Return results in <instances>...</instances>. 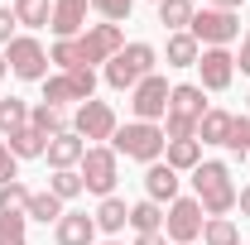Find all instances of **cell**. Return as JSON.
Wrapping results in <instances>:
<instances>
[{
	"mask_svg": "<svg viewBox=\"0 0 250 245\" xmlns=\"http://www.w3.org/2000/svg\"><path fill=\"white\" fill-rule=\"evenodd\" d=\"M82 154H87V140H82L77 130H62V135H53V140L43 144V159L53 163V173H58V168H77Z\"/></svg>",
	"mask_w": 250,
	"mask_h": 245,
	"instance_id": "14",
	"label": "cell"
},
{
	"mask_svg": "<svg viewBox=\"0 0 250 245\" xmlns=\"http://www.w3.org/2000/svg\"><path fill=\"white\" fill-rule=\"evenodd\" d=\"M207 116V101H202V87H173L168 92V111H164V140H197V121Z\"/></svg>",
	"mask_w": 250,
	"mask_h": 245,
	"instance_id": "2",
	"label": "cell"
},
{
	"mask_svg": "<svg viewBox=\"0 0 250 245\" xmlns=\"http://www.w3.org/2000/svg\"><path fill=\"white\" fill-rule=\"evenodd\" d=\"M130 226H135L140 236L164 231V207H159V202H149V197H145V202H135V207H130Z\"/></svg>",
	"mask_w": 250,
	"mask_h": 245,
	"instance_id": "23",
	"label": "cell"
},
{
	"mask_svg": "<svg viewBox=\"0 0 250 245\" xmlns=\"http://www.w3.org/2000/svg\"><path fill=\"white\" fill-rule=\"evenodd\" d=\"M236 207H241V212L250 216V187H241V192H236Z\"/></svg>",
	"mask_w": 250,
	"mask_h": 245,
	"instance_id": "40",
	"label": "cell"
},
{
	"mask_svg": "<svg viewBox=\"0 0 250 245\" xmlns=\"http://www.w3.org/2000/svg\"><path fill=\"white\" fill-rule=\"evenodd\" d=\"M29 197H34V192L20 183V178H15V183H5V187H0V212H5V216H24Z\"/></svg>",
	"mask_w": 250,
	"mask_h": 245,
	"instance_id": "30",
	"label": "cell"
},
{
	"mask_svg": "<svg viewBox=\"0 0 250 245\" xmlns=\"http://www.w3.org/2000/svg\"><path fill=\"white\" fill-rule=\"evenodd\" d=\"M202 202L197 197H173L168 202V216H164V236L173 245H192L197 236H202Z\"/></svg>",
	"mask_w": 250,
	"mask_h": 245,
	"instance_id": "7",
	"label": "cell"
},
{
	"mask_svg": "<svg viewBox=\"0 0 250 245\" xmlns=\"http://www.w3.org/2000/svg\"><path fill=\"white\" fill-rule=\"evenodd\" d=\"M43 101H48V106H67V101H82L77 82H72V72H58V77H43Z\"/></svg>",
	"mask_w": 250,
	"mask_h": 245,
	"instance_id": "25",
	"label": "cell"
},
{
	"mask_svg": "<svg viewBox=\"0 0 250 245\" xmlns=\"http://www.w3.org/2000/svg\"><path fill=\"white\" fill-rule=\"evenodd\" d=\"M29 125L43 135V140H53V135H62V130H72V125L62 121V106H48V101H39L29 111Z\"/></svg>",
	"mask_w": 250,
	"mask_h": 245,
	"instance_id": "20",
	"label": "cell"
},
{
	"mask_svg": "<svg viewBox=\"0 0 250 245\" xmlns=\"http://www.w3.org/2000/svg\"><path fill=\"white\" fill-rule=\"evenodd\" d=\"M125 48V34L121 24H92V29L77 34V53H82V67H92V62H111L116 53Z\"/></svg>",
	"mask_w": 250,
	"mask_h": 245,
	"instance_id": "9",
	"label": "cell"
},
{
	"mask_svg": "<svg viewBox=\"0 0 250 245\" xmlns=\"http://www.w3.org/2000/svg\"><path fill=\"white\" fill-rule=\"evenodd\" d=\"M236 67L250 72V29H246V39H241V58H236Z\"/></svg>",
	"mask_w": 250,
	"mask_h": 245,
	"instance_id": "38",
	"label": "cell"
},
{
	"mask_svg": "<svg viewBox=\"0 0 250 245\" xmlns=\"http://www.w3.org/2000/svg\"><path fill=\"white\" fill-rule=\"evenodd\" d=\"M197 72H202V92H226L231 77H236V58H231L226 48H202Z\"/></svg>",
	"mask_w": 250,
	"mask_h": 245,
	"instance_id": "12",
	"label": "cell"
},
{
	"mask_svg": "<svg viewBox=\"0 0 250 245\" xmlns=\"http://www.w3.org/2000/svg\"><path fill=\"white\" fill-rule=\"evenodd\" d=\"M135 245H164V231H154V236H135Z\"/></svg>",
	"mask_w": 250,
	"mask_h": 245,
	"instance_id": "41",
	"label": "cell"
},
{
	"mask_svg": "<svg viewBox=\"0 0 250 245\" xmlns=\"http://www.w3.org/2000/svg\"><path fill=\"white\" fill-rule=\"evenodd\" d=\"M5 144H10V154H15V159H39L48 140H43V135H39L34 125H24V130H15V135H10Z\"/></svg>",
	"mask_w": 250,
	"mask_h": 245,
	"instance_id": "27",
	"label": "cell"
},
{
	"mask_svg": "<svg viewBox=\"0 0 250 245\" xmlns=\"http://www.w3.org/2000/svg\"><path fill=\"white\" fill-rule=\"evenodd\" d=\"M145 192H149V202H173L178 197V173L168 163H149L145 168Z\"/></svg>",
	"mask_w": 250,
	"mask_h": 245,
	"instance_id": "16",
	"label": "cell"
},
{
	"mask_svg": "<svg viewBox=\"0 0 250 245\" xmlns=\"http://www.w3.org/2000/svg\"><path fill=\"white\" fill-rule=\"evenodd\" d=\"M202 245H241V231L231 216H207L202 221Z\"/></svg>",
	"mask_w": 250,
	"mask_h": 245,
	"instance_id": "24",
	"label": "cell"
},
{
	"mask_svg": "<svg viewBox=\"0 0 250 245\" xmlns=\"http://www.w3.org/2000/svg\"><path fill=\"white\" fill-rule=\"evenodd\" d=\"M5 72H10V62H5V53H0V82H5Z\"/></svg>",
	"mask_w": 250,
	"mask_h": 245,
	"instance_id": "42",
	"label": "cell"
},
{
	"mask_svg": "<svg viewBox=\"0 0 250 245\" xmlns=\"http://www.w3.org/2000/svg\"><path fill=\"white\" fill-rule=\"evenodd\" d=\"M241 5H246V0H212V10H231V15H236Z\"/></svg>",
	"mask_w": 250,
	"mask_h": 245,
	"instance_id": "39",
	"label": "cell"
},
{
	"mask_svg": "<svg viewBox=\"0 0 250 245\" xmlns=\"http://www.w3.org/2000/svg\"><path fill=\"white\" fill-rule=\"evenodd\" d=\"M77 173H82V187H87V192H96V197H116L121 168H116V149H111V144H92V149L82 154Z\"/></svg>",
	"mask_w": 250,
	"mask_h": 245,
	"instance_id": "5",
	"label": "cell"
},
{
	"mask_svg": "<svg viewBox=\"0 0 250 245\" xmlns=\"http://www.w3.org/2000/svg\"><path fill=\"white\" fill-rule=\"evenodd\" d=\"M192 0H159V24L164 29H173V34H183L188 24H192Z\"/></svg>",
	"mask_w": 250,
	"mask_h": 245,
	"instance_id": "22",
	"label": "cell"
},
{
	"mask_svg": "<svg viewBox=\"0 0 250 245\" xmlns=\"http://www.w3.org/2000/svg\"><path fill=\"white\" fill-rule=\"evenodd\" d=\"M24 216H29V221H43V226H48V221L58 226V216H62V197H53V192H34L29 207H24Z\"/></svg>",
	"mask_w": 250,
	"mask_h": 245,
	"instance_id": "28",
	"label": "cell"
},
{
	"mask_svg": "<svg viewBox=\"0 0 250 245\" xmlns=\"http://www.w3.org/2000/svg\"><path fill=\"white\" fill-rule=\"evenodd\" d=\"M24 221L29 216H5L0 212V245H24Z\"/></svg>",
	"mask_w": 250,
	"mask_h": 245,
	"instance_id": "35",
	"label": "cell"
},
{
	"mask_svg": "<svg viewBox=\"0 0 250 245\" xmlns=\"http://www.w3.org/2000/svg\"><path fill=\"white\" fill-rule=\"evenodd\" d=\"M188 34H192L197 43H207V48H226V43L241 34V20H236L231 10H197L192 24H188Z\"/></svg>",
	"mask_w": 250,
	"mask_h": 245,
	"instance_id": "8",
	"label": "cell"
},
{
	"mask_svg": "<svg viewBox=\"0 0 250 245\" xmlns=\"http://www.w3.org/2000/svg\"><path fill=\"white\" fill-rule=\"evenodd\" d=\"M192 197L202 202L207 216H226L236 207V183H231V168L221 159H202L192 168Z\"/></svg>",
	"mask_w": 250,
	"mask_h": 245,
	"instance_id": "1",
	"label": "cell"
},
{
	"mask_svg": "<svg viewBox=\"0 0 250 245\" xmlns=\"http://www.w3.org/2000/svg\"><path fill=\"white\" fill-rule=\"evenodd\" d=\"M53 15V0H15V24L24 29H43Z\"/></svg>",
	"mask_w": 250,
	"mask_h": 245,
	"instance_id": "26",
	"label": "cell"
},
{
	"mask_svg": "<svg viewBox=\"0 0 250 245\" xmlns=\"http://www.w3.org/2000/svg\"><path fill=\"white\" fill-rule=\"evenodd\" d=\"M164 163H168L173 173H192V168L202 163V144H197V140H168Z\"/></svg>",
	"mask_w": 250,
	"mask_h": 245,
	"instance_id": "19",
	"label": "cell"
},
{
	"mask_svg": "<svg viewBox=\"0 0 250 245\" xmlns=\"http://www.w3.org/2000/svg\"><path fill=\"white\" fill-rule=\"evenodd\" d=\"M53 241L58 245H92L96 241V216L87 212H62L53 226Z\"/></svg>",
	"mask_w": 250,
	"mask_h": 245,
	"instance_id": "15",
	"label": "cell"
},
{
	"mask_svg": "<svg viewBox=\"0 0 250 245\" xmlns=\"http://www.w3.org/2000/svg\"><path fill=\"white\" fill-rule=\"evenodd\" d=\"M226 149L241 154V159H250V116H236V125H231V140H226Z\"/></svg>",
	"mask_w": 250,
	"mask_h": 245,
	"instance_id": "34",
	"label": "cell"
},
{
	"mask_svg": "<svg viewBox=\"0 0 250 245\" xmlns=\"http://www.w3.org/2000/svg\"><path fill=\"white\" fill-rule=\"evenodd\" d=\"M197 58H202V43L188 29L168 34V43H164V62H168V67H197Z\"/></svg>",
	"mask_w": 250,
	"mask_h": 245,
	"instance_id": "17",
	"label": "cell"
},
{
	"mask_svg": "<svg viewBox=\"0 0 250 245\" xmlns=\"http://www.w3.org/2000/svg\"><path fill=\"white\" fill-rule=\"evenodd\" d=\"M106 245H121V241H106Z\"/></svg>",
	"mask_w": 250,
	"mask_h": 245,
	"instance_id": "43",
	"label": "cell"
},
{
	"mask_svg": "<svg viewBox=\"0 0 250 245\" xmlns=\"http://www.w3.org/2000/svg\"><path fill=\"white\" fill-rule=\"evenodd\" d=\"M87 5L92 0H53V15H48V29L58 39H77L87 29Z\"/></svg>",
	"mask_w": 250,
	"mask_h": 245,
	"instance_id": "13",
	"label": "cell"
},
{
	"mask_svg": "<svg viewBox=\"0 0 250 245\" xmlns=\"http://www.w3.org/2000/svg\"><path fill=\"white\" fill-rule=\"evenodd\" d=\"M48 192L62 197V202H72V197H82L87 187H82V173H72V168H58L53 178H48Z\"/></svg>",
	"mask_w": 250,
	"mask_h": 245,
	"instance_id": "31",
	"label": "cell"
},
{
	"mask_svg": "<svg viewBox=\"0 0 250 245\" xmlns=\"http://www.w3.org/2000/svg\"><path fill=\"white\" fill-rule=\"evenodd\" d=\"M5 62H10V72L20 82H43L48 77V53H43V43L34 34H15L10 48H5Z\"/></svg>",
	"mask_w": 250,
	"mask_h": 245,
	"instance_id": "6",
	"label": "cell"
},
{
	"mask_svg": "<svg viewBox=\"0 0 250 245\" xmlns=\"http://www.w3.org/2000/svg\"><path fill=\"white\" fill-rule=\"evenodd\" d=\"M10 39H15V10H5V5H0V43L10 48Z\"/></svg>",
	"mask_w": 250,
	"mask_h": 245,
	"instance_id": "37",
	"label": "cell"
},
{
	"mask_svg": "<svg viewBox=\"0 0 250 245\" xmlns=\"http://www.w3.org/2000/svg\"><path fill=\"white\" fill-rule=\"evenodd\" d=\"M168 92H173V87L164 82V72H149V77L130 92V111H135V121H149V125H154L159 116L168 111Z\"/></svg>",
	"mask_w": 250,
	"mask_h": 245,
	"instance_id": "10",
	"label": "cell"
},
{
	"mask_svg": "<svg viewBox=\"0 0 250 245\" xmlns=\"http://www.w3.org/2000/svg\"><path fill=\"white\" fill-rule=\"evenodd\" d=\"M48 62H58V72H72V67H82V53H77V39H58V43L48 48Z\"/></svg>",
	"mask_w": 250,
	"mask_h": 245,
	"instance_id": "32",
	"label": "cell"
},
{
	"mask_svg": "<svg viewBox=\"0 0 250 245\" xmlns=\"http://www.w3.org/2000/svg\"><path fill=\"white\" fill-rule=\"evenodd\" d=\"M15 178H20V173H15V154H10V144H5V140H0V187L15 183Z\"/></svg>",
	"mask_w": 250,
	"mask_h": 245,
	"instance_id": "36",
	"label": "cell"
},
{
	"mask_svg": "<svg viewBox=\"0 0 250 245\" xmlns=\"http://www.w3.org/2000/svg\"><path fill=\"white\" fill-rule=\"evenodd\" d=\"M154 62H159L154 43H125L121 53L106 62V82H111L116 92H135V87L154 72Z\"/></svg>",
	"mask_w": 250,
	"mask_h": 245,
	"instance_id": "3",
	"label": "cell"
},
{
	"mask_svg": "<svg viewBox=\"0 0 250 245\" xmlns=\"http://www.w3.org/2000/svg\"><path fill=\"white\" fill-rule=\"evenodd\" d=\"M231 125H236L231 111H207L197 121V144H226L231 140Z\"/></svg>",
	"mask_w": 250,
	"mask_h": 245,
	"instance_id": "18",
	"label": "cell"
},
{
	"mask_svg": "<svg viewBox=\"0 0 250 245\" xmlns=\"http://www.w3.org/2000/svg\"><path fill=\"white\" fill-rule=\"evenodd\" d=\"M92 10L106 20V24H121L130 20V10H135V0H92Z\"/></svg>",
	"mask_w": 250,
	"mask_h": 245,
	"instance_id": "33",
	"label": "cell"
},
{
	"mask_svg": "<svg viewBox=\"0 0 250 245\" xmlns=\"http://www.w3.org/2000/svg\"><path fill=\"white\" fill-rule=\"evenodd\" d=\"M72 130L82 135V140H111L116 135V111L106 106V101H82L77 106V116H72Z\"/></svg>",
	"mask_w": 250,
	"mask_h": 245,
	"instance_id": "11",
	"label": "cell"
},
{
	"mask_svg": "<svg viewBox=\"0 0 250 245\" xmlns=\"http://www.w3.org/2000/svg\"><path fill=\"white\" fill-rule=\"evenodd\" d=\"M130 226V207H125L121 197H101V207H96V231H125Z\"/></svg>",
	"mask_w": 250,
	"mask_h": 245,
	"instance_id": "21",
	"label": "cell"
},
{
	"mask_svg": "<svg viewBox=\"0 0 250 245\" xmlns=\"http://www.w3.org/2000/svg\"><path fill=\"white\" fill-rule=\"evenodd\" d=\"M29 125V106L20 101V96H5L0 101V135H15V130H24Z\"/></svg>",
	"mask_w": 250,
	"mask_h": 245,
	"instance_id": "29",
	"label": "cell"
},
{
	"mask_svg": "<svg viewBox=\"0 0 250 245\" xmlns=\"http://www.w3.org/2000/svg\"><path fill=\"white\" fill-rule=\"evenodd\" d=\"M111 144H116V154H125V159H140V163H159V154L168 149V140H164V125H149V121L116 125Z\"/></svg>",
	"mask_w": 250,
	"mask_h": 245,
	"instance_id": "4",
	"label": "cell"
},
{
	"mask_svg": "<svg viewBox=\"0 0 250 245\" xmlns=\"http://www.w3.org/2000/svg\"><path fill=\"white\" fill-rule=\"evenodd\" d=\"M154 5H159V0H154Z\"/></svg>",
	"mask_w": 250,
	"mask_h": 245,
	"instance_id": "44",
	"label": "cell"
}]
</instances>
